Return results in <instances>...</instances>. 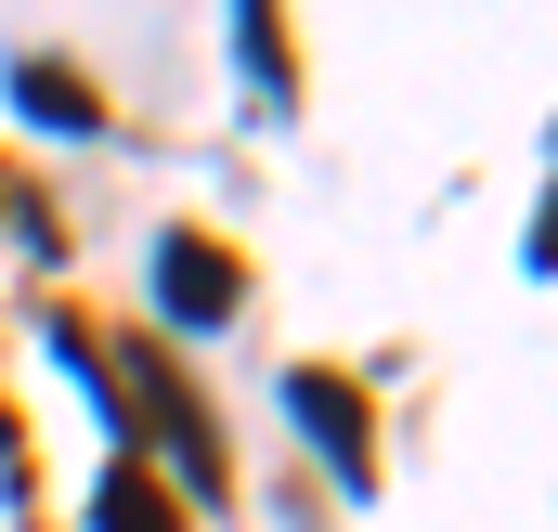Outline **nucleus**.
<instances>
[{"label":"nucleus","instance_id":"3","mask_svg":"<svg viewBox=\"0 0 558 532\" xmlns=\"http://www.w3.org/2000/svg\"><path fill=\"white\" fill-rule=\"evenodd\" d=\"M286 415L312 428V455L338 468V494H377V442H364V390H351V377L299 364V377H286Z\"/></svg>","mask_w":558,"mask_h":532},{"label":"nucleus","instance_id":"5","mask_svg":"<svg viewBox=\"0 0 558 532\" xmlns=\"http://www.w3.org/2000/svg\"><path fill=\"white\" fill-rule=\"evenodd\" d=\"M92 532H169V494H156L143 455H118V468L92 481Z\"/></svg>","mask_w":558,"mask_h":532},{"label":"nucleus","instance_id":"6","mask_svg":"<svg viewBox=\"0 0 558 532\" xmlns=\"http://www.w3.org/2000/svg\"><path fill=\"white\" fill-rule=\"evenodd\" d=\"M234 52H247V78L286 105V26H274V13H234Z\"/></svg>","mask_w":558,"mask_h":532},{"label":"nucleus","instance_id":"2","mask_svg":"<svg viewBox=\"0 0 558 532\" xmlns=\"http://www.w3.org/2000/svg\"><path fill=\"white\" fill-rule=\"evenodd\" d=\"M156 325H182V338H208V325H234V299H247V273L221 261L208 234H156Z\"/></svg>","mask_w":558,"mask_h":532},{"label":"nucleus","instance_id":"4","mask_svg":"<svg viewBox=\"0 0 558 532\" xmlns=\"http://www.w3.org/2000/svg\"><path fill=\"white\" fill-rule=\"evenodd\" d=\"M13 105H26L39 131H105L92 78H78V65H52V52H13Z\"/></svg>","mask_w":558,"mask_h":532},{"label":"nucleus","instance_id":"1","mask_svg":"<svg viewBox=\"0 0 558 532\" xmlns=\"http://www.w3.org/2000/svg\"><path fill=\"white\" fill-rule=\"evenodd\" d=\"M52 364H65V377H92L118 415H143V442L169 455V481H182L195 507H221V494H234V468H221V442H208V402L169 377V351H143V338H131V351H92L78 325H52Z\"/></svg>","mask_w":558,"mask_h":532}]
</instances>
